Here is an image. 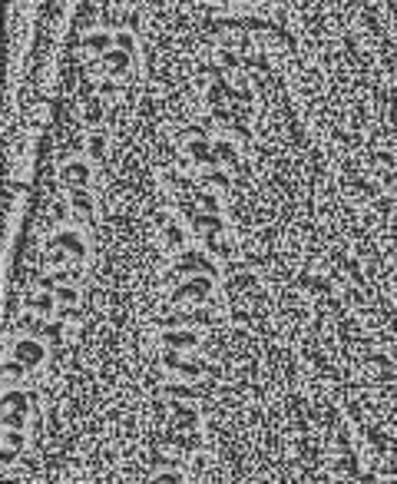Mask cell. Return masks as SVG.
<instances>
[{
  "instance_id": "obj_1",
  "label": "cell",
  "mask_w": 397,
  "mask_h": 484,
  "mask_svg": "<svg viewBox=\"0 0 397 484\" xmlns=\"http://www.w3.org/2000/svg\"><path fill=\"white\" fill-rule=\"evenodd\" d=\"M17 355H20V361H23V365H33V361H40L43 348L37 345V342H20V345H17Z\"/></svg>"
},
{
  "instance_id": "obj_2",
  "label": "cell",
  "mask_w": 397,
  "mask_h": 484,
  "mask_svg": "<svg viewBox=\"0 0 397 484\" xmlns=\"http://www.w3.org/2000/svg\"><path fill=\"white\" fill-rule=\"evenodd\" d=\"M103 63H106V70H113V73H123L126 63H129V56L126 53H106L103 56Z\"/></svg>"
},
{
  "instance_id": "obj_5",
  "label": "cell",
  "mask_w": 397,
  "mask_h": 484,
  "mask_svg": "<svg viewBox=\"0 0 397 484\" xmlns=\"http://www.w3.org/2000/svg\"><path fill=\"white\" fill-rule=\"evenodd\" d=\"M60 302H76V292H73V289H60Z\"/></svg>"
},
{
  "instance_id": "obj_3",
  "label": "cell",
  "mask_w": 397,
  "mask_h": 484,
  "mask_svg": "<svg viewBox=\"0 0 397 484\" xmlns=\"http://www.w3.org/2000/svg\"><path fill=\"white\" fill-rule=\"evenodd\" d=\"M67 179L70 182H86V166H70Z\"/></svg>"
},
{
  "instance_id": "obj_4",
  "label": "cell",
  "mask_w": 397,
  "mask_h": 484,
  "mask_svg": "<svg viewBox=\"0 0 397 484\" xmlns=\"http://www.w3.org/2000/svg\"><path fill=\"white\" fill-rule=\"evenodd\" d=\"M86 43H90V50H103V47H106L110 40H106V37H90Z\"/></svg>"
},
{
  "instance_id": "obj_6",
  "label": "cell",
  "mask_w": 397,
  "mask_h": 484,
  "mask_svg": "<svg viewBox=\"0 0 397 484\" xmlns=\"http://www.w3.org/2000/svg\"><path fill=\"white\" fill-rule=\"evenodd\" d=\"M119 47H123V50H133V40H129L126 33H119Z\"/></svg>"
}]
</instances>
